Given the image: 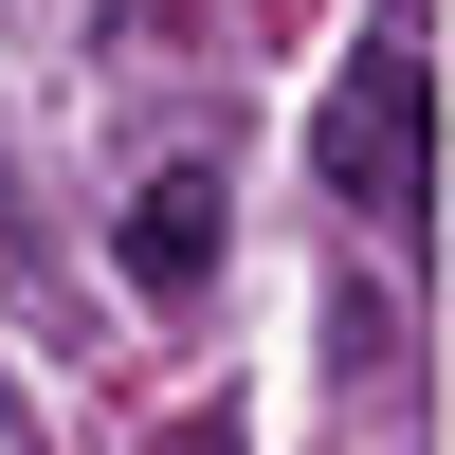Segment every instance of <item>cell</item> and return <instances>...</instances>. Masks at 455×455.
Instances as JSON below:
<instances>
[{
    "instance_id": "obj_2",
    "label": "cell",
    "mask_w": 455,
    "mask_h": 455,
    "mask_svg": "<svg viewBox=\"0 0 455 455\" xmlns=\"http://www.w3.org/2000/svg\"><path fill=\"white\" fill-rule=\"evenodd\" d=\"M201 274H219V182H201V164H164V182L128 201V291H164V310H182Z\"/></svg>"
},
{
    "instance_id": "obj_1",
    "label": "cell",
    "mask_w": 455,
    "mask_h": 455,
    "mask_svg": "<svg viewBox=\"0 0 455 455\" xmlns=\"http://www.w3.org/2000/svg\"><path fill=\"white\" fill-rule=\"evenodd\" d=\"M437 182V73L419 55H364L328 92V201H419Z\"/></svg>"
},
{
    "instance_id": "obj_3",
    "label": "cell",
    "mask_w": 455,
    "mask_h": 455,
    "mask_svg": "<svg viewBox=\"0 0 455 455\" xmlns=\"http://www.w3.org/2000/svg\"><path fill=\"white\" fill-rule=\"evenodd\" d=\"M164 455H255V437H237V419L201 401V419H164Z\"/></svg>"
}]
</instances>
